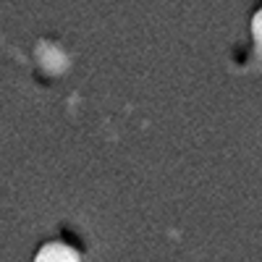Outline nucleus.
Returning a JSON list of instances; mask_svg holds the SVG:
<instances>
[{
	"instance_id": "f257e3e1",
	"label": "nucleus",
	"mask_w": 262,
	"mask_h": 262,
	"mask_svg": "<svg viewBox=\"0 0 262 262\" xmlns=\"http://www.w3.org/2000/svg\"><path fill=\"white\" fill-rule=\"evenodd\" d=\"M37 262H76V254L63 244H50L39 252Z\"/></svg>"
},
{
	"instance_id": "f03ea898",
	"label": "nucleus",
	"mask_w": 262,
	"mask_h": 262,
	"mask_svg": "<svg viewBox=\"0 0 262 262\" xmlns=\"http://www.w3.org/2000/svg\"><path fill=\"white\" fill-rule=\"evenodd\" d=\"M257 32H259V42H262V13H259V18H257Z\"/></svg>"
}]
</instances>
